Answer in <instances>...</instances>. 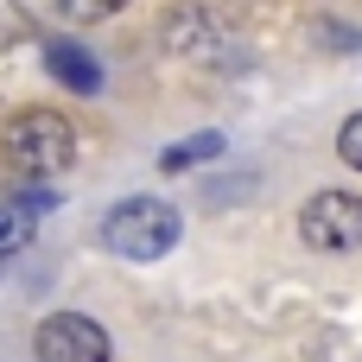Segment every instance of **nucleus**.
Instances as JSON below:
<instances>
[{"label": "nucleus", "instance_id": "1", "mask_svg": "<svg viewBox=\"0 0 362 362\" xmlns=\"http://www.w3.org/2000/svg\"><path fill=\"white\" fill-rule=\"evenodd\" d=\"M102 242L121 261H159L178 242V210L159 204V197H127V204H115L102 216Z\"/></svg>", "mask_w": 362, "mask_h": 362}, {"label": "nucleus", "instance_id": "2", "mask_svg": "<svg viewBox=\"0 0 362 362\" xmlns=\"http://www.w3.org/2000/svg\"><path fill=\"white\" fill-rule=\"evenodd\" d=\"M6 159H13L25 178H57V172H70V159H76V134H70L64 115L32 108V115H19V121L6 127Z\"/></svg>", "mask_w": 362, "mask_h": 362}, {"label": "nucleus", "instance_id": "3", "mask_svg": "<svg viewBox=\"0 0 362 362\" xmlns=\"http://www.w3.org/2000/svg\"><path fill=\"white\" fill-rule=\"evenodd\" d=\"M299 235H305L312 248H325V255L356 248L362 242V197H350V191H318V197L299 210Z\"/></svg>", "mask_w": 362, "mask_h": 362}, {"label": "nucleus", "instance_id": "4", "mask_svg": "<svg viewBox=\"0 0 362 362\" xmlns=\"http://www.w3.org/2000/svg\"><path fill=\"white\" fill-rule=\"evenodd\" d=\"M38 362H108V331L83 312H51L32 337Z\"/></svg>", "mask_w": 362, "mask_h": 362}, {"label": "nucleus", "instance_id": "5", "mask_svg": "<svg viewBox=\"0 0 362 362\" xmlns=\"http://www.w3.org/2000/svg\"><path fill=\"white\" fill-rule=\"evenodd\" d=\"M45 64H51V76H57L64 89H76V95H95V89H102L95 57H89L83 45H70V38H51V45H45Z\"/></svg>", "mask_w": 362, "mask_h": 362}, {"label": "nucleus", "instance_id": "6", "mask_svg": "<svg viewBox=\"0 0 362 362\" xmlns=\"http://www.w3.org/2000/svg\"><path fill=\"white\" fill-rule=\"evenodd\" d=\"M32 242V204H0V255H19Z\"/></svg>", "mask_w": 362, "mask_h": 362}, {"label": "nucleus", "instance_id": "7", "mask_svg": "<svg viewBox=\"0 0 362 362\" xmlns=\"http://www.w3.org/2000/svg\"><path fill=\"white\" fill-rule=\"evenodd\" d=\"M216 153H223V134H197V140L172 146V153H165L159 165H165V172H185V165H197V159H216Z\"/></svg>", "mask_w": 362, "mask_h": 362}, {"label": "nucleus", "instance_id": "8", "mask_svg": "<svg viewBox=\"0 0 362 362\" xmlns=\"http://www.w3.org/2000/svg\"><path fill=\"white\" fill-rule=\"evenodd\" d=\"M337 153H344V165H356V172H362V115H350V121H344Z\"/></svg>", "mask_w": 362, "mask_h": 362}]
</instances>
